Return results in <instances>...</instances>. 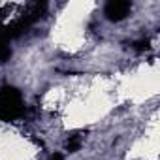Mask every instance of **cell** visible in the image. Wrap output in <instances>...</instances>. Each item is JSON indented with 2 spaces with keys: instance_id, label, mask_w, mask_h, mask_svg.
Returning <instances> with one entry per match:
<instances>
[{
  "instance_id": "obj_1",
  "label": "cell",
  "mask_w": 160,
  "mask_h": 160,
  "mask_svg": "<svg viewBox=\"0 0 160 160\" xmlns=\"http://www.w3.org/2000/svg\"><path fill=\"white\" fill-rule=\"evenodd\" d=\"M132 12V4L130 2H121V0H115V2H109L108 6H106V10H104V13H106V17L109 19V21H122L128 13Z\"/></svg>"
}]
</instances>
